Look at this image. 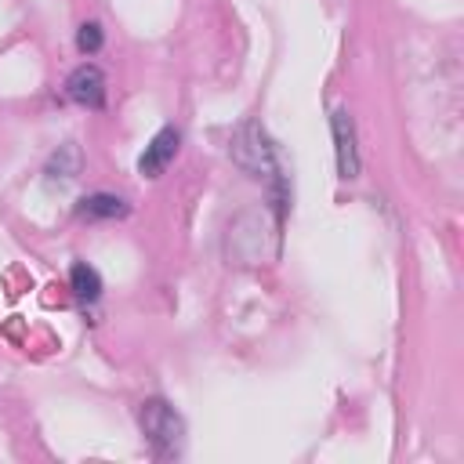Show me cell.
Masks as SVG:
<instances>
[{
	"label": "cell",
	"mask_w": 464,
	"mask_h": 464,
	"mask_svg": "<svg viewBox=\"0 0 464 464\" xmlns=\"http://www.w3.org/2000/svg\"><path fill=\"white\" fill-rule=\"evenodd\" d=\"M232 160H236V167H239L243 174H250V178L272 181V178L283 174L279 152H276L272 138L265 134V127H261L257 120H243V123L236 127V134H232Z\"/></svg>",
	"instance_id": "1"
},
{
	"label": "cell",
	"mask_w": 464,
	"mask_h": 464,
	"mask_svg": "<svg viewBox=\"0 0 464 464\" xmlns=\"http://www.w3.org/2000/svg\"><path fill=\"white\" fill-rule=\"evenodd\" d=\"M138 424H141V435H145V442L152 446L156 457H163V460L181 457V450H185V420L167 399H145L141 410H138Z\"/></svg>",
	"instance_id": "2"
},
{
	"label": "cell",
	"mask_w": 464,
	"mask_h": 464,
	"mask_svg": "<svg viewBox=\"0 0 464 464\" xmlns=\"http://www.w3.org/2000/svg\"><path fill=\"white\" fill-rule=\"evenodd\" d=\"M330 130H334V156H337V178L341 181H355L362 170L359 160V134H355V120L348 109H334L330 112Z\"/></svg>",
	"instance_id": "3"
},
{
	"label": "cell",
	"mask_w": 464,
	"mask_h": 464,
	"mask_svg": "<svg viewBox=\"0 0 464 464\" xmlns=\"http://www.w3.org/2000/svg\"><path fill=\"white\" fill-rule=\"evenodd\" d=\"M65 94L83 109H102L105 105V72L98 65H91V62L76 65L69 72V80H65Z\"/></svg>",
	"instance_id": "4"
},
{
	"label": "cell",
	"mask_w": 464,
	"mask_h": 464,
	"mask_svg": "<svg viewBox=\"0 0 464 464\" xmlns=\"http://www.w3.org/2000/svg\"><path fill=\"white\" fill-rule=\"evenodd\" d=\"M178 145H181V134H178L174 127H160V130L152 134V141L145 145V152L138 156V174H145V178H160L163 167L178 156Z\"/></svg>",
	"instance_id": "5"
},
{
	"label": "cell",
	"mask_w": 464,
	"mask_h": 464,
	"mask_svg": "<svg viewBox=\"0 0 464 464\" xmlns=\"http://www.w3.org/2000/svg\"><path fill=\"white\" fill-rule=\"evenodd\" d=\"M80 167H83V152H80V145H76V141L58 145V149L51 152L47 167H44V181H47V188H65V185H72L76 174H80Z\"/></svg>",
	"instance_id": "6"
},
{
	"label": "cell",
	"mask_w": 464,
	"mask_h": 464,
	"mask_svg": "<svg viewBox=\"0 0 464 464\" xmlns=\"http://www.w3.org/2000/svg\"><path fill=\"white\" fill-rule=\"evenodd\" d=\"M130 207L123 196H112V192H91L76 203V214L87 218V221H112V218H123Z\"/></svg>",
	"instance_id": "7"
},
{
	"label": "cell",
	"mask_w": 464,
	"mask_h": 464,
	"mask_svg": "<svg viewBox=\"0 0 464 464\" xmlns=\"http://www.w3.org/2000/svg\"><path fill=\"white\" fill-rule=\"evenodd\" d=\"M69 286H72V294H76L80 301H87V304L102 297V276H98V268L87 265V261H76V265L69 268Z\"/></svg>",
	"instance_id": "8"
},
{
	"label": "cell",
	"mask_w": 464,
	"mask_h": 464,
	"mask_svg": "<svg viewBox=\"0 0 464 464\" xmlns=\"http://www.w3.org/2000/svg\"><path fill=\"white\" fill-rule=\"evenodd\" d=\"M102 44H105V33H102V25L98 22H83L80 29H76V51L80 54H98L102 51Z\"/></svg>",
	"instance_id": "9"
}]
</instances>
